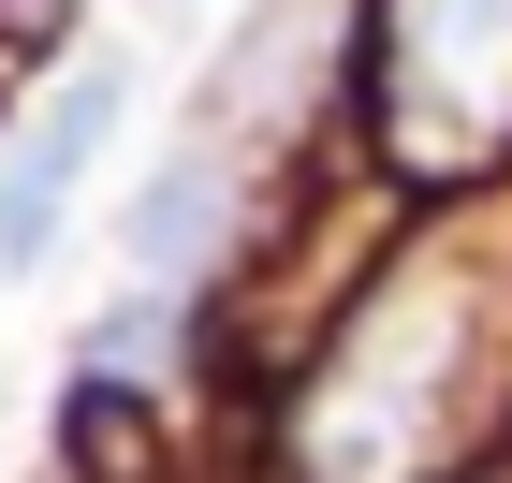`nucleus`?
<instances>
[{"label":"nucleus","mask_w":512,"mask_h":483,"mask_svg":"<svg viewBox=\"0 0 512 483\" xmlns=\"http://www.w3.org/2000/svg\"><path fill=\"white\" fill-rule=\"evenodd\" d=\"M118 103H132L118 59H74V74L15 118V147H0V264H44V235H59V205L88 191V161H103Z\"/></svg>","instance_id":"nucleus-1"},{"label":"nucleus","mask_w":512,"mask_h":483,"mask_svg":"<svg viewBox=\"0 0 512 483\" xmlns=\"http://www.w3.org/2000/svg\"><path fill=\"white\" fill-rule=\"evenodd\" d=\"M205 235H220V161L191 147V161H161V176H147V205H132V264L176 293V279L205 264Z\"/></svg>","instance_id":"nucleus-2"}]
</instances>
